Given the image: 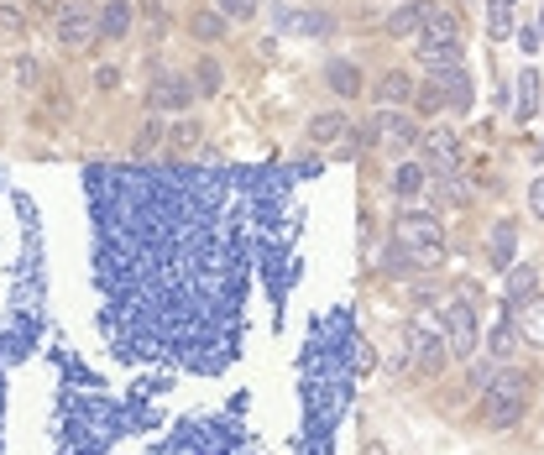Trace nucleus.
<instances>
[{
  "label": "nucleus",
  "instance_id": "obj_22",
  "mask_svg": "<svg viewBox=\"0 0 544 455\" xmlns=\"http://www.w3.org/2000/svg\"><path fill=\"white\" fill-rule=\"evenodd\" d=\"M220 84H226V63L215 58V53H205V58L194 63V89L199 95H220Z\"/></svg>",
  "mask_w": 544,
  "mask_h": 455
},
{
  "label": "nucleus",
  "instance_id": "obj_2",
  "mask_svg": "<svg viewBox=\"0 0 544 455\" xmlns=\"http://www.w3.org/2000/svg\"><path fill=\"white\" fill-rule=\"evenodd\" d=\"M393 236L403 241V251L414 257L418 272L439 268V257H445V226H439V215H429V209H403L393 220Z\"/></svg>",
  "mask_w": 544,
  "mask_h": 455
},
{
  "label": "nucleus",
  "instance_id": "obj_13",
  "mask_svg": "<svg viewBox=\"0 0 544 455\" xmlns=\"http://www.w3.org/2000/svg\"><path fill=\"white\" fill-rule=\"evenodd\" d=\"M188 37L205 42V47H215V42H226V37H230V16L220 11V5H209V11H194V16H188Z\"/></svg>",
  "mask_w": 544,
  "mask_h": 455
},
{
  "label": "nucleus",
  "instance_id": "obj_17",
  "mask_svg": "<svg viewBox=\"0 0 544 455\" xmlns=\"http://www.w3.org/2000/svg\"><path fill=\"white\" fill-rule=\"evenodd\" d=\"M539 68H519V84H513V100H519V121H534L539 116Z\"/></svg>",
  "mask_w": 544,
  "mask_h": 455
},
{
  "label": "nucleus",
  "instance_id": "obj_19",
  "mask_svg": "<svg viewBox=\"0 0 544 455\" xmlns=\"http://www.w3.org/2000/svg\"><path fill=\"white\" fill-rule=\"evenodd\" d=\"M519 335L529 340V346H544V298L539 293L519 304Z\"/></svg>",
  "mask_w": 544,
  "mask_h": 455
},
{
  "label": "nucleus",
  "instance_id": "obj_25",
  "mask_svg": "<svg viewBox=\"0 0 544 455\" xmlns=\"http://www.w3.org/2000/svg\"><path fill=\"white\" fill-rule=\"evenodd\" d=\"M418 188H429V167H424V163H398L393 194H418Z\"/></svg>",
  "mask_w": 544,
  "mask_h": 455
},
{
  "label": "nucleus",
  "instance_id": "obj_12",
  "mask_svg": "<svg viewBox=\"0 0 544 455\" xmlns=\"http://www.w3.org/2000/svg\"><path fill=\"white\" fill-rule=\"evenodd\" d=\"M429 199L445 209H466L471 205V184L460 178L456 167H450V173H429Z\"/></svg>",
  "mask_w": 544,
  "mask_h": 455
},
{
  "label": "nucleus",
  "instance_id": "obj_30",
  "mask_svg": "<svg viewBox=\"0 0 544 455\" xmlns=\"http://www.w3.org/2000/svg\"><path fill=\"white\" fill-rule=\"evenodd\" d=\"M0 32H11V37H16V32H26V16H21L16 5H0Z\"/></svg>",
  "mask_w": 544,
  "mask_h": 455
},
{
  "label": "nucleus",
  "instance_id": "obj_33",
  "mask_svg": "<svg viewBox=\"0 0 544 455\" xmlns=\"http://www.w3.org/2000/svg\"><path fill=\"white\" fill-rule=\"evenodd\" d=\"M519 42H523V53H539V47H544V37H539V32H523Z\"/></svg>",
  "mask_w": 544,
  "mask_h": 455
},
{
  "label": "nucleus",
  "instance_id": "obj_15",
  "mask_svg": "<svg viewBox=\"0 0 544 455\" xmlns=\"http://www.w3.org/2000/svg\"><path fill=\"white\" fill-rule=\"evenodd\" d=\"M131 21H136V5H131V0H105L100 42H126V37H131Z\"/></svg>",
  "mask_w": 544,
  "mask_h": 455
},
{
  "label": "nucleus",
  "instance_id": "obj_29",
  "mask_svg": "<svg viewBox=\"0 0 544 455\" xmlns=\"http://www.w3.org/2000/svg\"><path fill=\"white\" fill-rule=\"evenodd\" d=\"M37 68H42V63H37V58H16V84H21V89H32V84H37V79H42Z\"/></svg>",
  "mask_w": 544,
  "mask_h": 455
},
{
  "label": "nucleus",
  "instance_id": "obj_9",
  "mask_svg": "<svg viewBox=\"0 0 544 455\" xmlns=\"http://www.w3.org/2000/svg\"><path fill=\"white\" fill-rule=\"evenodd\" d=\"M439 330H445V340H450V356H471V351H477V309H471L466 298L445 304Z\"/></svg>",
  "mask_w": 544,
  "mask_h": 455
},
{
  "label": "nucleus",
  "instance_id": "obj_1",
  "mask_svg": "<svg viewBox=\"0 0 544 455\" xmlns=\"http://www.w3.org/2000/svg\"><path fill=\"white\" fill-rule=\"evenodd\" d=\"M529 372L523 367H492V377L481 382V419L487 430H513L529 414Z\"/></svg>",
  "mask_w": 544,
  "mask_h": 455
},
{
  "label": "nucleus",
  "instance_id": "obj_18",
  "mask_svg": "<svg viewBox=\"0 0 544 455\" xmlns=\"http://www.w3.org/2000/svg\"><path fill=\"white\" fill-rule=\"evenodd\" d=\"M519 314H513V319H498V325H492V330H487V356H492V361H508V356L519 351Z\"/></svg>",
  "mask_w": 544,
  "mask_h": 455
},
{
  "label": "nucleus",
  "instance_id": "obj_6",
  "mask_svg": "<svg viewBox=\"0 0 544 455\" xmlns=\"http://www.w3.org/2000/svg\"><path fill=\"white\" fill-rule=\"evenodd\" d=\"M53 37H58V47H68V53H84L89 42H100V11L68 5L58 16V26H53Z\"/></svg>",
  "mask_w": 544,
  "mask_h": 455
},
{
  "label": "nucleus",
  "instance_id": "obj_23",
  "mask_svg": "<svg viewBox=\"0 0 544 455\" xmlns=\"http://www.w3.org/2000/svg\"><path fill=\"white\" fill-rule=\"evenodd\" d=\"M513 247H519V220H498L492 226V262L513 268Z\"/></svg>",
  "mask_w": 544,
  "mask_h": 455
},
{
  "label": "nucleus",
  "instance_id": "obj_28",
  "mask_svg": "<svg viewBox=\"0 0 544 455\" xmlns=\"http://www.w3.org/2000/svg\"><path fill=\"white\" fill-rule=\"evenodd\" d=\"M215 5H220V11H226L236 26H241V21H251L257 11H262V0H215Z\"/></svg>",
  "mask_w": 544,
  "mask_h": 455
},
{
  "label": "nucleus",
  "instance_id": "obj_11",
  "mask_svg": "<svg viewBox=\"0 0 544 455\" xmlns=\"http://www.w3.org/2000/svg\"><path fill=\"white\" fill-rule=\"evenodd\" d=\"M429 11H435V0H403L393 16L382 21V32L388 37H418V26L429 21Z\"/></svg>",
  "mask_w": 544,
  "mask_h": 455
},
{
  "label": "nucleus",
  "instance_id": "obj_31",
  "mask_svg": "<svg viewBox=\"0 0 544 455\" xmlns=\"http://www.w3.org/2000/svg\"><path fill=\"white\" fill-rule=\"evenodd\" d=\"M116 84H121V68H116V63H100V68H95V89H116Z\"/></svg>",
  "mask_w": 544,
  "mask_h": 455
},
{
  "label": "nucleus",
  "instance_id": "obj_3",
  "mask_svg": "<svg viewBox=\"0 0 544 455\" xmlns=\"http://www.w3.org/2000/svg\"><path fill=\"white\" fill-rule=\"evenodd\" d=\"M194 100H199L194 74L167 68V63H152V74H146V110H152V116H178V110H188Z\"/></svg>",
  "mask_w": 544,
  "mask_h": 455
},
{
  "label": "nucleus",
  "instance_id": "obj_34",
  "mask_svg": "<svg viewBox=\"0 0 544 455\" xmlns=\"http://www.w3.org/2000/svg\"><path fill=\"white\" fill-rule=\"evenodd\" d=\"M539 37H544V11H539Z\"/></svg>",
  "mask_w": 544,
  "mask_h": 455
},
{
  "label": "nucleus",
  "instance_id": "obj_8",
  "mask_svg": "<svg viewBox=\"0 0 544 455\" xmlns=\"http://www.w3.org/2000/svg\"><path fill=\"white\" fill-rule=\"evenodd\" d=\"M418 163L429 167V173H450L460 163V136L450 126H429V131H418Z\"/></svg>",
  "mask_w": 544,
  "mask_h": 455
},
{
  "label": "nucleus",
  "instance_id": "obj_21",
  "mask_svg": "<svg viewBox=\"0 0 544 455\" xmlns=\"http://www.w3.org/2000/svg\"><path fill=\"white\" fill-rule=\"evenodd\" d=\"M534 288H539V272L529 268V262H513L508 268V304L519 309L523 298H534Z\"/></svg>",
  "mask_w": 544,
  "mask_h": 455
},
{
  "label": "nucleus",
  "instance_id": "obj_7",
  "mask_svg": "<svg viewBox=\"0 0 544 455\" xmlns=\"http://www.w3.org/2000/svg\"><path fill=\"white\" fill-rule=\"evenodd\" d=\"M377 142H382V152H408V147H418V126L414 116L403 110V105H382L377 110Z\"/></svg>",
  "mask_w": 544,
  "mask_h": 455
},
{
  "label": "nucleus",
  "instance_id": "obj_32",
  "mask_svg": "<svg viewBox=\"0 0 544 455\" xmlns=\"http://www.w3.org/2000/svg\"><path fill=\"white\" fill-rule=\"evenodd\" d=\"M529 215H534V220H544V178H534V184H529Z\"/></svg>",
  "mask_w": 544,
  "mask_h": 455
},
{
  "label": "nucleus",
  "instance_id": "obj_4",
  "mask_svg": "<svg viewBox=\"0 0 544 455\" xmlns=\"http://www.w3.org/2000/svg\"><path fill=\"white\" fill-rule=\"evenodd\" d=\"M414 47H418V58L424 63H460V21H456V11H429V21L418 26V37H414Z\"/></svg>",
  "mask_w": 544,
  "mask_h": 455
},
{
  "label": "nucleus",
  "instance_id": "obj_26",
  "mask_svg": "<svg viewBox=\"0 0 544 455\" xmlns=\"http://www.w3.org/2000/svg\"><path fill=\"white\" fill-rule=\"evenodd\" d=\"M136 11H142V21H146V37L163 42L167 37V5H163V0H142Z\"/></svg>",
  "mask_w": 544,
  "mask_h": 455
},
{
  "label": "nucleus",
  "instance_id": "obj_20",
  "mask_svg": "<svg viewBox=\"0 0 544 455\" xmlns=\"http://www.w3.org/2000/svg\"><path fill=\"white\" fill-rule=\"evenodd\" d=\"M346 126H351V121H346V110H319L304 131H309V142H340V136H346Z\"/></svg>",
  "mask_w": 544,
  "mask_h": 455
},
{
  "label": "nucleus",
  "instance_id": "obj_27",
  "mask_svg": "<svg viewBox=\"0 0 544 455\" xmlns=\"http://www.w3.org/2000/svg\"><path fill=\"white\" fill-rule=\"evenodd\" d=\"M414 105L424 110V116H435V110H445V89H439V79H424L414 89Z\"/></svg>",
  "mask_w": 544,
  "mask_h": 455
},
{
  "label": "nucleus",
  "instance_id": "obj_16",
  "mask_svg": "<svg viewBox=\"0 0 544 455\" xmlns=\"http://www.w3.org/2000/svg\"><path fill=\"white\" fill-rule=\"evenodd\" d=\"M414 74H408V68H388V74H382V79H377V100L382 105H414Z\"/></svg>",
  "mask_w": 544,
  "mask_h": 455
},
{
  "label": "nucleus",
  "instance_id": "obj_10",
  "mask_svg": "<svg viewBox=\"0 0 544 455\" xmlns=\"http://www.w3.org/2000/svg\"><path fill=\"white\" fill-rule=\"evenodd\" d=\"M272 21L283 32H293V37H330V26H335L325 11H298V5H272Z\"/></svg>",
  "mask_w": 544,
  "mask_h": 455
},
{
  "label": "nucleus",
  "instance_id": "obj_24",
  "mask_svg": "<svg viewBox=\"0 0 544 455\" xmlns=\"http://www.w3.org/2000/svg\"><path fill=\"white\" fill-rule=\"evenodd\" d=\"M487 37H513V0H487Z\"/></svg>",
  "mask_w": 544,
  "mask_h": 455
},
{
  "label": "nucleus",
  "instance_id": "obj_5",
  "mask_svg": "<svg viewBox=\"0 0 544 455\" xmlns=\"http://www.w3.org/2000/svg\"><path fill=\"white\" fill-rule=\"evenodd\" d=\"M403 346H408V361H414L418 372H445L450 367V340L439 330L435 319H408V330H403Z\"/></svg>",
  "mask_w": 544,
  "mask_h": 455
},
{
  "label": "nucleus",
  "instance_id": "obj_14",
  "mask_svg": "<svg viewBox=\"0 0 544 455\" xmlns=\"http://www.w3.org/2000/svg\"><path fill=\"white\" fill-rule=\"evenodd\" d=\"M325 84H330L340 100H361V89H367V79H361V68H356L351 58H330V63H325Z\"/></svg>",
  "mask_w": 544,
  "mask_h": 455
}]
</instances>
